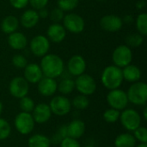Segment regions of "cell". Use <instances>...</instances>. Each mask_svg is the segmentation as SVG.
<instances>
[{
	"label": "cell",
	"instance_id": "cell-28",
	"mask_svg": "<svg viewBox=\"0 0 147 147\" xmlns=\"http://www.w3.org/2000/svg\"><path fill=\"white\" fill-rule=\"evenodd\" d=\"M120 115L121 113L119 110L110 108L104 111L102 117H103V120L108 123H115L119 121Z\"/></svg>",
	"mask_w": 147,
	"mask_h": 147
},
{
	"label": "cell",
	"instance_id": "cell-22",
	"mask_svg": "<svg viewBox=\"0 0 147 147\" xmlns=\"http://www.w3.org/2000/svg\"><path fill=\"white\" fill-rule=\"evenodd\" d=\"M38 12L35 9H28L21 16V23L26 28H34L39 22Z\"/></svg>",
	"mask_w": 147,
	"mask_h": 147
},
{
	"label": "cell",
	"instance_id": "cell-36",
	"mask_svg": "<svg viewBox=\"0 0 147 147\" xmlns=\"http://www.w3.org/2000/svg\"><path fill=\"white\" fill-rule=\"evenodd\" d=\"M50 18L54 23H59L64 18V11L61 9H59V7L55 8L51 11Z\"/></svg>",
	"mask_w": 147,
	"mask_h": 147
},
{
	"label": "cell",
	"instance_id": "cell-25",
	"mask_svg": "<svg viewBox=\"0 0 147 147\" xmlns=\"http://www.w3.org/2000/svg\"><path fill=\"white\" fill-rule=\"evenodd\" d=\"M28 147H50L51 140L40 134L32 135L28 141Z\"/></svg>",
	"mask_w": 147,
	"mask_h": 147
},
{
	"label": "cell",
	"instance_id": "cell-14",
	"mask_svg": "<svg viewBox=\"0 0 147 147\" xmlns=\"http://www.w3.org/2000/svg\"><path fill=\"white\" fill-rule=\"evenodd\" d=\"M122 20L115 15H107L100 20L101 28L108 32H116L122 28Z\"/></svg>",
	"mask_w": 147,
	"mask_h": 147
},
{
	"label": "cell",
	"instance_id": "cell-37",
	"mask_svg": "<svg viewBox=\"0 0 147 147\" xmlns=\"http://www.w3.org/2000/svg\"><path fill=\"white\" fill-rule=\"evenodd\" d=\"M60 147H81L78 140L65 137L60 141Z\"/></svg>",
	"mask_w": 147,
	"mask_h": 147
},
{
	"label": "cell",
	"instance_id": "cell-21",
	"mask_svg": "<svg viewBox=\"0 0 147 147\" xmlns=\"http://www.w3.org/2000/svg\"><path fill=\"white\" fill-rule=\"evenodd\" d=\"M123 79L127 80L130 83H135L140 81L141 78V71L140 69L134 65H128L123 67L122 70Z\"/></svg>",
	"mask_w": 147,
	"mask_h": 147
},
{
	"label": "cell",
	"instance_id": "cell-30",
	"mask_svg": "<svg viewBox=\"0 0 147 147\" xmlns=\"http://www.w3.org/2000/svg\"><path fill=\"white\" fill-rule=\"evenodd\" d=\"M19 105L22 112H26V113H31L35 106L34 100L27 96L20 99Z\"/></svg>",
	"mask_w": 147,
	"mask_h": 147
},
{
	"label": "cell",
	"instance_id": "cell-9",
	"mask_svg": "<svg viewBox=\"0 0 147 147\" xmlns=\"http://www.w3.org/2000/svg\"><path fill=\"white\" fill-rule=\"evenodd\" d=\"M49 107L52 114H54L58 116H64L70 113L71 103L65 96H56L51 100Z\"/></svg>",
	"mask_w": 147,
	"mask_h": 147
},
{
	"label": "cell",
	"instance_id": "cell-27",
	"mask_svg": "<svg viewBox=\"0 0 147 147\" xmlns=\"http://www.w3.org/2000/svg\"><path fill=\"white\" fill-rule=\"evenodd\" d=\"M72 105L75 109H77L78 110H84L89 107L90 101H89V98L87 97V96L80 94L74 97V99L72 101Z\"/></svg>",
	"mask_w": 147,
	"mask_h": 147
},
{
	"label": "cell",
	"instance_id": "cell-32",
	"mask_svg": "<svg viewBox=\"0 0 147 147\" xmlns=\"http://www.w3.org/2000/svg\"><path fill=\"white\" fill-rule=\"evenodd\" d=\"M11 127L9 122L3 118H0V140H4L10 135Z\"/></svg>",
	"mask_w": 147,
	"mask_h": 147
},
{
	"label": "cell",
	"instance_id": "cell-23",
	"mask_svg": "<svg viewBox=\"0 0 147 147\" xmlns=\"http://www.w3.org/2000/svg\"><path fill=\"white\" fill-rule=\"evenodd\" d=\"M19 26L18 19L14 16H8L4 17L1 22V29L5 34H12L16 31Z\"/></svg>",
	"mask_w": 147,
	"mask_h": 147
},
{
	"label": "cell",
	"instance_id": "cell-5",
	"mask_svg": "<svg viewBox=\"0 0 147 147\" xmlns=\"http://www.w3.org/2000/svg\"><path fill=\"white\" fill-rule=\"evenodd\" d=\"M34 121L30 113L21 112L19 113L14 121V125L17 132L22 135H28L34 130Z\"/></svg>",
	"mask_w": 147,
	"mask_h": 147
},
{
	"label": "cell",
	"instance_id": "cell-8",
	"mask_svg": "<svg viewBox=\"0 0 147 147\" xmlns=\"http://www.w3.org/2000/svg\"><path fill=\"white\" fill-rule=\"evenodd\" d=\"M112 59L113 62L115 63V65L120 68H123L130 65V63L132 62L133 59L132 50L128 46L121 45L117 47L113 52Z\"/></svg>",
	"mask_w": 147,
	"mask_h": 147
},
{
	"label": "cell",
	"instance_id": "cell-41",
	"mask_svg": "<svg viewBox=\"0 0 147 147\" xmlns=\"http://www.w3.org/2000/svg\"><path fill=\"white\" fill-rule=\"evenodd\" d=\"M143 115H144V119L146 120L147 119V108H145L144 109V112H143Z\"/></svg>",
	"mask_w": 147,
	"mask_h": 147
},
{
	"label": "cell",
	"instance_id": "cell-10",
	"mask_svg": "<svg viewBox=\"0 0 147 147\" xmlns=\"http://www.w3.org/2000/svg\"><path fill=\"white\" fill-rule=\"evenodd\" d=\"M29 86L28 81L22 77L14 78L9 85V90L12 96L21 99L26 96L28 93Z\"/></svg>",
	"mask_w": 147,
	"mask_h": 147
},
{
	"label": "cell",
	"instance_id": "cell-24",
	"mask_svg": "<svg viewBox=\"0 0 147 147\" xmlns=\"http://www.w3.org/2000/svg\"><path fill=\"white\" fill-rule=\"evenodd\" d=\"M137 140L133 134L124 133L119 134L115 140V147H135Z\"/></svg>",
	"mask_w": 147,
	"mask_h": 147
},
{
	"label": "cell",
	"instance_id": "cell-4",
	"mask_svg": "<svg viewBox=\"0 0 147 147\" xmlns=\"http://www.w3.org/2000/svg\"><path fill=\"white\" fill-rule=\"evenodd\" d=\"M120 121L122 127L130 132H134L141 125V116L133 109H123L120 115Z\"/></svg>",
	"mask_w": 147,
	"mask_h": 147
},
{
	"label": "cell",
	"instance_id": "cell-16",
	"mask_svg": "<svg viewBox=\"0 0 147 147\" xmlns=\"http://www.w3.org/2000/svg\"><path fill=\"white\" fill-rule=\"evenodd\" d=\"M67 69L70 74L73 76H79L84 73L86 69V62L85 59L81 55H74L72 56L67 64Z\"/></svg>",
	"mask_w": 147,
	"mask_h": 147
},
{
	"label": "cell",
	"instance_id": "cell-44",
	"mask_svg": "<svg viewBox=\"0 0 147 147\" xmlns=\"http://www.w3.org/2000/svg\"><path fill=\"white\" fill-rule=\"evenodd\" d=\"M85 147H94V146H85Z\"/></svg>",
	"mask_w": 147,
	"mask_h": 147
},
{
	"label": "cell",
	"instance_id": "cell-18",
	"mask_svg": "<svg viewBox=\"0 0 147 147\" xmlns=\"http://www.w3.org/2000/svg\"><path fill=\"white\" fill-rule=\"evenodd\" d=\"M85 132V124L81 120H74L66 126L67 137L71 139H80Z\"/></svg>",
	"mask_w": 147,
	"mask_h": 147
},
{
	"label": "cell",
	"instance_id": "cell-33",
	"mask_svg": "<svg viewBox=\"0 0 147 147\" xmlns=\"http://www.w3.org/2000/svg\"><path fill=\"white\" fill-rule=\"evenodd\" d=\"M79 0H58V6L63 11H70L78 5Z\"/></svg>",
	"mask_w": 147,
	"mask_h": 147
},
{
	"label": "cell",
	"instance_id": "cell-6",
	"mask_svg": "<svg viewBox=\"0 0 147 147\" xmlns=\"http://www.w3.org/2000/svg\"><path fill=\"white\" fill-rule=\"evenodd\" d=\"M107 102L112 109H117L119 111L125 109L129 102L127 93L119 88L111 90L109 92L107 95Z\"/></svg>",
	"mask_w": 147,
	"mask_h": 147
},
{
	"label": "cell",
	"instance_id": "cell-40",
	"mask_svg": "<svg viewBox=\"0 0 147 147\" xmlns=\"http://www.w3.org/2000/svg\"><path fill=\"white\" fill-rule=\"evenodd\" d=\"M38 10H39V12H38L39 17L45 18V17H47V16H48V11H47V9H46V7L41 8V9H38Z\"/></svg>",
	"mask_w": 147,
	"mask_h": 147
},
{
	"label": "cell",
	"instance_id": "cell-3",
	"mask_svg": "<svg viewBox=\"0 0 147 147\" xmlns=\"http://www.w3.org/2000/svg\"><path fill=\"white\" fill-rule=\"evenodd\" d=\"M128 102L135 105H145L147 102V85L144 82H135L128 89Z\"/></svg>",
	"mask_w": 147,
	"mask_h": 147
},
{
	"label": "cell",
	"instance_id": "cell-13",
	"mask_svg": "<svg viewBox=\"0 0 147 147\" xmlns=\"http://www.w3.org/2000/svg\"><path fill=\"white\" fill-rule=\"evenodd\" d=\"M32 112L33 119L34 122L38 124H43L47 122L52 116V111L50 109V107L46 103H39L35 105Z\"/></svg>",
	"mask_w": 147,
	"mask_h": 147
},
{
	"label": "cell",
	"instance_id": "cell-7",
	"mask_svg": "<svg viewBox=\"0 0 147 147\" xmlns=\"http://www.w3.org/2000/svg\"><path fill=\"white\" fill-rule=\"evenodd\" d=\"M75 82V88L81 95H92L96 90V83L95 79L89 74H81L78 76Z\"/></svg>",
	"mask_w": 147,
	"mask_h": 147
},
{
	"label": "cell",
	"instance_id": "cell-26",
	"mask_svg": "<svg viewBox=\"0 0 147 147\" xmlns=\"http://www.w3.org/2000/svg\"><path fill=\"white\" fill-rule=\"evenodd\" d=\"M75 89V82L71 78H65L60 81L58 85L59 91L63 95H68Z\"/></svg>",
	"mask_w": 147,
	"mask_h": 147
},
{
	"label": "cell",
	"instance_id": "cell-45",
	"mask_svg": "<svg viewBox=\"0 0 147 147\" xmlns=\"http://www.w3.org/2000/svg\"><path fill=\"white\" fill-rule=\"evenodd\" d=\"M109 147H113V146H109Z\"/></svg>",
	"mask_w": 147,
	"mask_h": 147
},
{
	"label": "cell",
	"instance_id": "cell-35",
	"mask_svg": "<svg viewBox=\"0 0 147 147\" xmlns=\"http://www.w3.org/2000/svg\"><path fill=\"white\" fill-rule=\"evenodd\" d=\"M12 64L15 67L19 69H23L28 65L26 58L22 54H16L12 59Z\"/></svg>",
	"mask_w": 147,
	"mask_h": 147
},
{
	"label": "cell",
	"instance_id": "cell-11",
	"mask_svg": "<svg viewBox=\"0 0 147 147\" xmlns=\"http://www.w3.org/2000/svg\"><path fill=\"white\" fill-rule=\"evenodd\" d=\"M64 28L71 33H81L84 29V20L78 14H68L63 18Z\"/></svg>",
	"mask_w": 147,
	"mask_h": 147
},
{
	"label": "cell",
	"instance_id": "cell-20",
	"mask_svg": "<svg viewBox=\"0 0 147 147\" xmlns=\"http://www.w3.org/2000/svg\"><path fill=\"white\" fill-rule=\"evenodd\" d=\"M8 43L9 47L13 49L21 50L25 48L28 43V40L23 34L20 32H14L12 34H9L8 37Z\"/></svg>",
	"mask_w": 147,
	"mask_h": 147
},
{
	"label": "cell",
	"instance_id": "cell-29",
	"mask_svg": "<svg viewBox=\"0 0 147 147\" xmlns=\"http://www.w3.org/2000/svg\"><path fill=\"white\" fill-rule=\"evenodd\" d=\"M136 26L139 33L141 35L147 34V15L146 13H142L138 16L136 20Z\"/></svg>",
	"mask_w": 147,
	"mask_h": 147
},
{
	"label": "cell",
	"instance_id": "cell-17",
	"mask_svg": "<svg viewBox=\"0 0 147 147\" xmlns=\"http://www.w3.org/2000/svg\"><path fill=\"white\" fill-rule=\"evenodd\" d=\"M43 78L40 66L37 64H28L24 68V78L30 84H37Z\"/></svg>",
	"mask_w": 147,
	"mask_h": 147
},
{
	"label": "cell",
	"instance_id": "cell-34",
	"mask_svg": "<svg viewBox=\"0 0 147 147\" xmlns=\"http://www.w3.org/2000/svg\"><path fill=\"white\" fill-rule=\"evenodd\" d=\"M134 137L142 144H147V129L145 127H139L134 131Z\"/></svg>",
	"mask_w": 147,
	"mask_h": 147
},
{
	"label": "cell",
	"instance_id": "cell-31",
	"mask_svg": "<svg viewBox=\"0 0 147 147\" xmlns=\"http://www.w3.org/2000/svg\"><path fill=\"white\" fill-rule=\"evenodd\" d=\"M143 36L140 34H130L126 38V42L127 46L132 47H140L143 43Z\"/></svg>",
	"mask_w": 147,
	"mask_h": 147
},
{
	"label": "cell",
	"instance_id": "cell-2",
	"mask_svg": "<svg viewBox=\"0 0 147 147\" xmlns=\"http://www.w3.org/2000/svg\"><path fill=\"white\" fill-rule=\"evenodd\" d=\"M123 80L122 70L116 65L107 66L102 73V84L109 90L118 89Z\"/></svg>",
	"mask_w": 147,
	"mask_h": 147
},
{
	"label": "cell",
	"instance_id": "cell-15",
	"mask_svg": "<svg viewBox=\"0 0 147 147\" xmlns=\"http://www.w3.org/2000/svg\"><path fill=\"white\" fill-rule=\"evenodd\" d=\"M58 90V84L54 78H42L38 82V90L39 93L43 96H52Z\"/></svg>",
	"mask_w": 147,
	"mask_h": 147
},
{
	"label": "cell",
	"instance_id": "cell-12",
	"mask_svg": "<svg viewBox=\"0 0 147 147\" xmlns=\"http://www.w3.org/2000/svg\"><path fill=\"white\" fill-rule=\"evenodd\" d=\"M49 40L44 35H36L30 41V50L36 57H43L49 50Z\"/></svg>",
	"mask_w": 147,
	"mask_h": 147
},
{
	"label": "cell",
	"instance_id": "cell-38",
	"mask_svg": "<svg viewBox=\"0 0 147 147\" xmlns=\"http://www.w3.org/2000/svg\"><path fill=\"white\" fill-rule=\"evenodd\" d=\"M28 3L34 9H40L46 7L48 0H28Z\"/></svg>",
	"mask_w": 147,
	"mask_h": 147
},
{
	"label": "cell",
	"instance_id": "cell-42",
	"mask_svg": "<svg viewBox=\"0 0 147 147\" xmlns=\"http://www.w3.org/2000/svg\"><path fill=\"white\" fill-rule=\"evenodd\" d=\"M3 105L2 102L0 101V115H1V114L3 113Z\"/></svg>",
	"mask_w": 147,
	"mask_h": 147
},
{
	"label": "cell",
	"instance_id": "cell-43",
	"mask_svg": "<svg viewBox=\"0 0 147 147\" xmlns=\"http://www.w3.org/2000/svg\"><path fill=\"white\" fill-rule=\"evenodd\" d=\"M135 147H147V144H142V143H140L139 146H137Z\"/></svg>",
	"mask_w": 147,
	"mask_h": 147
},
{
	"label": "cell",
	"instance_id": "cell-19",
	"mask_svg": "<svg viewBox=\"0 0 147 147\" xmlns=\"http://www.w3.org/2000/svg\"><path fill=\"white\" fill-rule=\"evenodd\" d=\"M65 28L62 25L59 23H53L48 27L47 37L51 41L54 43H59L63 41V40L65 38Z\"/></svg>",
	"mask_w": 147,
	"mask_h": 147
},
{
	"label": "cell",
	"instance_id": "cell-1",
	"mask_svg": "<svg viewBox=\"0 0 147 147\" xmlns=\"http://www.w3.org/2000/svg\"><path fill=\"white\" fill-rule=\"evenodd\" d=\"M40 69L45 77L56 78L64 71V62L56 54H46L41 59Z\"/></svg>",
	"mask_w": 147,
	"mask_h": 147
},
{
	"label": "cell",
	"instance_id": "cell-39",
	"mask_svg": "<svg viewBox=\"0 0 147 147\" xmlns=\"http://www.w3.org/2000/svg\"><path fill=\"white\" fill-rule=\"evenodd\" d=\"M10 4L16 9H22L28 3V0H9Z\"/></svg>",
	"mask_w": 147,
	"mask_h": 147
}]
</instances>
